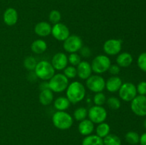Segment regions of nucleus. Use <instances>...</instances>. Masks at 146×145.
<instances>
[{
	"label": "nucleus",
	"mask_w": 146,
	"mask_h": 145,
	"mask_svg": "<svg viewBox=\"0 0 146 145\" xmlns=\"http://www.w3.org/2000/svg\"><path fill=\"white\" fill-rule=\"evenodd\" d=\"M106 97L104 93H103L102 92H97L95 94V95L94 96V103L95 104V105H98V106H102L106 102Z\"/></svg>",
	"instance_id": "c756f323"
},
{
	"label": "nucleus",
	"mask_w": 146,
	"mask_h": 145,
	"mask_svg": "<svg viewBox=\"0 0 146 145\" xmlns=\"http://www.w3.org/2000/svg\"><path fill=\"white\" fill-rule=\"evenodd\" d=\"M47 49V44L44 40H35L31 44V50L35 54H42Z\"/></svg>",
	"instance_id": "412c9836"
},
{
	"label": "nucleus",
	"mask_w": 146,
	"mask_h": 145,
	"mask_svg": "<svg viewBox=\"0 0 146 145\" xmlns=\"http://www.w3.org/2000/svg\"><path fill=\"white\" fill-rule=\"evenodd\" d=\"M111 65V61L109 57L105 55H98L93 59L91 65L92 71L100 75L108 71Z\"/></svg>",
	"instance_id": "39448f33"
},
{
	"label": "nucleus",
	"mask_w": 146,
	"mask_h": 145,
	"mask_svg": "<svg viewBox=\"0 0 146 145\" xmlns=\"http://www.w3.org/2000/svg\"><path fill=\"white\" fill-rule=\"evenodd\" d=\"M51 63L55 71H62L65 69L68 65V56L64 53H57L53 56Z\"/></svg>",
	"instance_id": "ddd939ff"
},
{
	"label": "nucleus",
	"mask_w": 146,
	"mask_h": 145,
	"mask_svg": "<svg viewBox=\"0 0 146 145\" xmlns=\"http://www.w3.org/2000/svg\"><path fill=\"white\" fill-rule=\"evenodd\" d=\"M48 88L53 92H62L65 91L69 85L68 79L62 73L54 74L48 80Z\"/></svg>",
	"instance_id": "20e7f679"
},
{
	"label": "nucleus",
	"mask_w": 146,
	"mask_h": 145,
	"mask_svg": "<svg viewBox=\"0 0 146 145\" xmlns=\"http://www.w3.org/2000/svg\"><path fill=\"white\" fill-rule=\"evenodd\" d=\"M40 89L41 90H46V89H48V82H46V81H44V82H41V85L39 86Z\"/></svg>",
	"instance_id": "58836bf2"
},
{
	"label": "nucleus",
	"mask_w": 146,
	"mask_h": 145,
	"mask_svg": "<svg viewBox=\"0 0 146 145\" xmlns=\"http://www.w3.org/2000/svg\"><path fill=\"white\" fill-rule=\"evenodd\" d=\"M143 125H144V127H145V129H146V119H145V120L144 121V124H143Z\"/></svg>",
	"instance_id": "ea45409f"
},
{
	"label": "nucleus",
	"mask_w": 146,
	"mask_h": 145,
	"mask_svg": "<svg viewBox=\"0 0 146 145\" xmlns=\"http://www.w3.org/2000/svg\"><path fill=\"white\" fill-rule=\"evenodd\" d=\"M140 144L141 145H146V132L140 136Z\"/></svg>",
	"instance_id": "4c0bfd02"
},
{
	"label": "nucleus",
	"mask_w": 146,
	"mask_h": 145,
	"mask_svg": "<svg viewBox=\"0 0 146 145\" xmlns=\"http://www.w3.org/2000/svg\"><path fill=\"white\" fill-rule=\"evenodd\" d=\"M88 116V110L83 107L76 108L74 112V118L76 121H82Z\"/></svg>",
	"instance_id": "a878e982"
},
{
	"label": "nucleus",
	"mask_w": 146,
	"mask_h": 145,
	"mask_svg": "<svg viewBox=\"0 0 146 145\" xmlns=\"http://www.w3.org/2000/svg\"><path fill=\"white\" fill-rule=\"evenodd\" d=\"M82 145H104L102 138L96 134H90L86 136L83 139Z\"/></svg>",
	"instance_id": "5701e85b"
},
{
	"label": "nucleus",
	"mask_w": 146,
	"mask_h": 145,
	"mask_svg": "<svg viewBox=\"0 0 146 145\" xmlns=\"http://www.w3.org/2000/svg\"><path fill=\"white\" fill-rule=\"evenodd\" d=\"M68 63L71 64L73 66H77L81 63V58L77 53H70V55L68 56Z\"/></svg>",
	"instance_id": "473e14b6"
},
{
	"label": "nucleus",
	"mask_w": 146,
	"mask_h": 145,
	"mask_svg": "<svg viewBox=\"0 0 146 145\" xmlns=\"http://www.w3.org/2000/svg\"><path fill=\"white\" fill-rule=\"evenodd\" d=\"M137 93L140 95H146V82L142 81L139 82L136 87Z\"/></svg>",
	"instance_id": "f704fd0d"
},
{
	"label": "nucleus",
	"mask_w": 146,
	"mask_h": 145,
	"mask_svg": "<svg viewBox=\"0 0 146 145\" xmlns=\"http://www.w3.org/2000/svg\"><path fill=\"white\" fill-rule=\"evenodd\" d=\"M138 65L141 71L146 72V52L142 53L138 56Z\"/></svg>",
	"instance_id": "72a5a7b5"
},
{
	"label": "nucleus",
	"mask_w": 146,
	"mask_h": 145,
	"mask_svg": "<svg viewBox=\"0 0 146 145\" xmlns=\"http://www.w3.org/2000/svg\"><path fill=\"white\" fill-rule=\"evenodd\" d=\"M104 51L108 55H118L122 49V41L121 39L111 38L104 44Z\"/></svg>",
	"instance_id": "9b49d317"
},
{
	"label": "nucleus",
	"mask_w": 146,
	"mask_h": 145,
	"mask_svg": "<svg viewBox=\"0 0 146 145\" xmlns=\"http://www.w3.org/2000/svg\"><path fill=\"white\" fill-rule=\"evenodd\" d=\"M125 141L128 142V144L132 145L137 144L139 143L140 142V136L137 132H133V131H131L128 132V133L125 134Z\"/></svg>",
	"instance_id": "bb28decb"
},
{
	"label": "nucleus",
	"mask_w": 146,
	"mask_h": 145,
	"mask_svg": "<svg viewBox=\"0 0 146 145\" xmlns=\"http://www.w3.org/2000/svg\"><path fill=\"white\" fill-rule=\"evenodd\" d=\"M66 90V98L71 103L76 104L84 99L86 88L81 82L74 81L68 85Z\"/></svg>",
	"instance_id": "f257e3e1"
},
{
	"label": "nucleus",
	"mask_w": 146,
	"mask_h": 145,
	"mask_svg": "<svg viewBox=\"0 0 146 145\" xmlns=\"http://www.w3.org/2000/svg\"><path fill=\"white\" fill-rule=\"evenodd\" d=\"M37 61L36 58L33 56H28L24 59V66L26 69L28 71H34L36 66L37 65Z\"/></svg>",
	"instance_id": "cd10ccee"
},
{
	"label": "nucleus",
	"mask_w": 146,
	"mask_h": 145,
	"mask_svg": "<svg viewBox=\"0 0 146 145\" xmlns=\"http://www.w3.org/2000/svg\"><path fill=\"white\" fill-rule=\"evenodd\" d=\"M131 110L135 115L140 117L146 116V96L137 95L131 103Z\"/></svg>",
	"instance_id": "9d476101"
},
{
	"label": "nucleus",
	"mask_w": 146,
	"mask_h": 145,
	"mask_svg": "<svg viewBox=\"0 0 146 145\" xmlns=\"http://www.w3.org/2000/svg\"><path fill=\"white\" fill-rule=\"evenodd\" d=\"M94 123H93L89 119H85L81 121L78 124V129L81 135L88 136L92 134L94 130Z\"/></svg>",
	"instance_id": "a211bd4d"
},
{
	"label": "nucleus",
	"mask_w": 146,
	"mask_h": 145,
	"mask_svg": "<svg viewBox=\"0 0 146 145\" xmlns=\"http://www.w3.org/2000/svg\"><path fill=\"white\" fill-rule=\"evenodd\" d=\"M108 114L104 107L94 105L88 111V117L90 120L94 124H100L106 119Z\"/></svg>",
	"instance_id": "423d86ee"
},
{
	"label": "nucleus",
	"mask_w": 146,
	"mask_h": 145,
	"mask_svg": "<svg viewBox=\"0 0 146 145\" xmlns=\"http://www.w3.org/2000/svg\"><path fill=\"white\" fill-rule=\"evenodd\" d=\"M120 71H121V68L118 66V65H112L111 64L110 68H108V71H109L110 73L113 75H117L120 72Z\"/></svg>",
	"instance_id": "e433bc0d"
},
{
	"label": "nucleus",
	"mask_w": 146,
	"mask_h": 145,
	"mask_svg": "<svg viewBox=\"0 0 146 145\" xmlns=\"http://www.w3.org/2000/svg\"><path fill=\"white\" fill-rule=\"evenodd\" d=\"M83 47V41L78 36L71 35L69 36L64 41L63 48L69 53H77Z\"/></svg>",
	"instance_id": "1a4fd4ad"
},
{
	"label": "nucleus",
	"mask_w": 146,
	"mask_h": 145,
	"mask_svg": "<svg viewBox=\"0 0 146 145\" xmlns=\"http://www.w3.org/2000/svg\"><path fill=\"white\" fill-rule=\"evenodd\" d=\"M48 19L52 24H56L60 22L61 19V14L59 11L58 10H52L49 13L48 15Z\"/></svg>",
	"instance_id": "2f4dec72"
},
{
	"label": "nucleus",
	"mask_w": 146,
	"mask_h": 145,
	"mask_svg": "<svg viewBox=\"0 0 146 145\" xmlns=\"http://www.w3.org/2000/svg\"><path fill=\"white\" fill-rule=\"evenodd\" d=\"M18 12L14 8H9L5 10L3 15V20L5 24L9 26L15 25L18 21Z\"/></svg>",
	"instance_id": "2eb2a0df"
},
{
	"label": "nucleus",
	"mask_w": 146,
	"mask_h": 145,
	"mask_svg": "<svg viewBox=\"0 0 146 145\" xmlns=\"http://www.w3.org/2000/svg\"><path fill=\"white\" fill-rule=\"evenodd\" d=\"M104 145H121L120 137L113 134H109L103 139Z\"/></svg>",
	"instance_id": "393cba45"
},
{
	"label": "nucleus",
	"mask_w": 146,
	"mask_h": 145,
	"mask_svg": "<svg viewBox=\"0 0 146 145\" xmlns=\"http://www.w3.org/2000/svg\"><path fill=\"white\" fill-rule=\"evenodd\" d=\"M64 75L68 79H72L75 78L77 76V70L75 66L70 65L67 66L64 70Z\"/></svg>",
	"instance_id": "7c9ffc66"
},
{
	"label": "nucleus",
	"mask_w": 146,
	"mask_h": 145,
	"mask_svg": "<svg viewBox=\"0 0 146 145\" xmlns=\"http://www.w3.org/2000/svg\"><path fill=\"white\" fill-rule=\"evenodd\" d=\"M77 76L81 80H87L92 75L91 65L88 61H81L77 65Z\"/></svg>",
	"instance_id": "4468645a"
},
{
	"label": "nucleus",
	"mask_w": 146,
	"mask_h": 145,
	"mask_svg": "<svg viewBox=\"0 0 146 145\" xmlns=\"http://www.w3.org/2000/svg\"><path fill=\"white\" fill-rule=\"evenodd\" d=\"M119 97L125 102H131L137 96L136 87L132 82L123 83L118 90Z\"/></svg>",
	"instance_id": "0eeeda50"
},
{
	"label": "nucleus",
	"mask_w": 146,
	"mask_h": 145,
	"mask_svg": "<svg viewBox=\"0 0 146 145\" xmlns=\"http://www.w3.org/2000/svg\"><path fill=\"white\" fill-rule=\"evenodd\" d=\"M34 72L38 78L44 81L49 80L55 74V69L51 63L46 61H41L37 63Z\"/></svg>",
	"instance_id": "7ed1b4c3"
},
{
	"label": "nucleus",
	"mask_w": 146,
	"mask_h": 145,
	"mask_svg": "<svg viewBox=\"0 0 146 145\" xmlns=\"http://www.w3.org/2000/svg\"><path fill=\"white\" fill-rule=\"evenodd\" d=\"M86 85L88 90L93 92H103L106 88V80L102 76L99 75H91L86 80Z\"/></svg>",
	"instance_id": "6e6552de"
},
{
	"label": "nucleus",
	"mask_w": 146,
	"mask_h": 145,
	"mask_svg": "<svg viewBox=\"0 0 146 145\" xmlns=\"http://www.w3.org/2000/svg\"><path fill=\"white\" fill-rule=\"evenodd\" d=\"M106 102L108 107L111 109L116 110L121 107V101L116 97H110L106 100Z\"/></svg>",
	"instance_id": "c85d7f7f"
},
{
	"label": "nucleus",
	"mask_w": 146,
	"mask_h": 145,
	"mask_svg": "<svg viewBox=\"0 0 146 145\" xmlns=\"http://www.w3.org/2000/svg\"><path fill=\"white\" fill-rule=\"evenodd\" d=\"M51 24L46 21H40L36 24L34 27V32L40 37H46L51 34Z\"/></svg>",
	"instance_id": "dca6fc26"
},
{
	"label": "nucleus",
	"mask_w": 146,
	"mask_h": 145,
	"mask_svg": "<svg viewBox=\"0 0 146 145\" xmlns=\"http://www.w3.org/2000/svg\"><path fill=\"white\" fill-rule=\"evenodd\" d=\"M51 34L57 41H64L70 36V31L66 25L59 22L53 26Z\"/></svg>",
	"instance_id": "f8f14e48"
},
{
	"label": "nucleus",
	"mask_w": 146,
	"mask_h": 145,
	"mask_svg": "<svg viewBox=\"0 0 146 145\" xmlns=\"http://www.w3.org/2000/svg\"><path fill=\"white\" fill-rule=\"evenodd\" d=\"M71 102L66 97H58L54 100V106L57 111H65L68 109Z\"/></svg>",
	"instance_id": "4be33fe9"
},
{
	"label": "nucleus",
	"mask_w": 146,
	"mask_h": 145,
	"mask_svg": "<svg viewBox=\"0 0 146 145\" xmlns=\"http://www.w3.org/2000/svg\"><path fill=\"white\" fill-rule=\"evenodd\" d=\"M133 58L132 55L128 52L118 54L116 58V63L120 68H128L132 64Z\"/></svg>",
	"instance_id": "6ab92c4d"
},
{
	"label": "nucleus",
	"mask_w": 146,
	"mask_h": 145,
	"mask_svg": "<svg viewBox=\"0 0 146 145\" xmlns=\"http://www.w3.org/2000/svg\"><path fill=\"white\" fill-rule=\"evenodd\" d=\"M110 131H111L110 125L108 123H106L104 122H102V123L98 124V126L96 127V135L99 137L102 138V139H104L107 135L109 134Z\"/></svg>",
	"instance_id": "b1692460"
},
{
	"label": "nucleus",
	"mask_w": 146,
	"mask_h": 145,
	"mask_svg": "<svg viewBox=\"0 0 146 145\" xmlns=\"http://www.w3.org/2000/svg\"><path fill=\"white\" fill-rule=\"evenodd\" d=\"M123 84L121 78L116 75L111 77L106 81V88L110 92H118Z\"/></svg>",
	"instance_id": "f3484780"
},
{
	"label": "nucleus",
	"mask_w": 146,
	"mask_h": 145,
	"mask_svg": "<svg viewBox=\"0 0 146 145\" xmlns=\"http://www.w3.org/2000/svg\"><path fill=\"white\" fill-rule=\"evenodd\" d=\"M79 51L81 55L84 57V58H88L91 54V49L87 46H83L82 48L80 49Z\"/></svg>",
	"instance_id": "c9c22d12"
},
{
	"label": "nucleus",
	"mask_w": 146,
	"mask_h": 145,
	"mask_svg": "<svg viewBox=\"0 0 146 145\" xmlns=\"http://www.w3.org/2000/svg\"><path fill=\"white\" fill-rule=\"evenodd\" d=\"M38 100L44 106L49 105L54 101V92L49 88L41 90L38 95Z\"/></svg>",
	"instance_id": "aec40b11"
},
{
	"label": "nucleus",
	"mask_w": 146,
	"mask_h": 145,
	"mask_svg": "<svg viewBox=\"0 0 146 145\" xmlns=\"http://www.w3.org/2000/svg\"><path fill=\"white\" fill-rule=\"evenodd\" d=\"M52 122L57 129L66 130L72 127L74 119L72 116L66 111H56L52 116Z\"/></svg>",
	"instance_id": "f03ea898"
}]
</instances>
